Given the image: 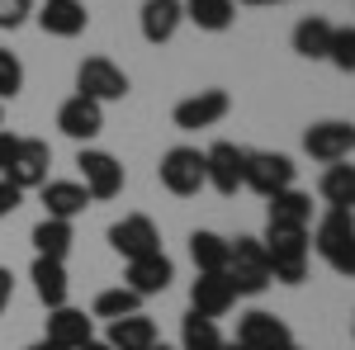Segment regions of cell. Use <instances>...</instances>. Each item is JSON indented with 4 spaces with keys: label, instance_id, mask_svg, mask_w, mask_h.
<instances>
[{
    "label": "cell",
    "instance_id": "4",
    "mask_svg": "<svg viewBox=\"0 0 355 350\" xmlns=\"http://www.w3.org/2000/svg\"><path fill=\"white\" fill-rule=\"evenodd\" d=\"M157 180H162L166 194H175V199H190L204 189V152L199 147H171L157 166Z\"/></svg>",
    "mask_w": 355,
    "mask_h": 350
},
{
    "label": "cell",
    "instance_id": "7",
    "mask_svg": "<svg viewBox=\"0 0 355 350\" xmlns=\"http://www.w3.org/2000/svg\"><path fill=\"white\" fill-rule=\"evenodd\" d=\"M76 170H81V185L90 194V204L100 199H119L123 194V166L114 161L110 152H100V147H81V157H76Z\"/></svg>",
    "mask_w": 355,
    "mask_h": 350
},
{
    "label": "cell",
    "instance_id": "42",
    "mask_svg": "<svg viewBox=\"0 0 355 350\" xmlns=\"http://www.w3.org/2000/svg\"><path fill=\"white\" fill-rule=\"evenodd\" d=\"M284 350H303V346H284Z\"/></svg>",
    "mask_w": 355,
    "mask_h": 350
},
{
    "label": "cell",
    "instance_id": "11",
    "mask_svg": "<svg viewBox=\"0 0 355 350\" xmlns=\"http://www.w3.org/2000/svg\"><path fill=\"white\" fill-rule=\"evenodd\" d=\"M232 341H242L246 350H284V346H294V331H289L284 317H275L266 308H251L242 322H237V336Z\"/></svg>",
    "mask_w": 355,
    "mask_h": 350
},
{
    "label": "cell",
    "instance_id": "17",
    "mask_svg": "<svg viewBox=\"0 0 355 350\" xmlns=\"http://www.w3.org/2000/svg\"><path fill=\"white\" fill-rule=\"evenodd\" d=\"M33 15H38V28L53 33V38H81L85 24H90V10L81 0H43Z\"/></svg>",
    "mask_w": 355,
    "mask_h": 350
},
{
    "label": "cell",
    "instance_id": "28",
    "mask_svg": "<svg viewBox=\"0 0 355 350\" xmlns=\"http://www.w3.org/2000/svg\"><path fill=\"white\" fill-rule=\"evenodd\" d=\"M190 261H194L199 274L227 270V237H218V232H194L190 237Z\"/></svg>",
    "mask_w": 355,
    "mask_h": 350
},
{
    "label": "cell",
    "instance_id": "35",
    "mask_svg": "<svg viewBox=\"0 0 355 350\" xmlns=\"http://www.w3.org/2000/svg\"><path fill=\"white\" fill-rule=\"evenodd\" d=\"M15 147H19V137L0 128V175H5V166H10V157H15Z\"/></svg>",
    "mask_w": 355,
    "mask_h": 350
},
{
    "label": "cell",
    "instance_id": "3",
    "mask_svg": "<svg viewBox=\"0 0 355 350\" xmlns=\"http://www.w3.org/2000/svg\"><path fill=\"white\" fill-rule=\"evenodd\" d=\"M313 251H318L336 274L355 279V213L351 209H327V213L318 218Z\"/></svg>",
    "mask_w": 355,
    "mask_h": 350
},
{
    "label": "cell",
    "instance_id": "27",
    "mask_svg": "<svg viewBox=\"0 0 355 350\" xmlns=\"http://www.w3.org/2000/svg\"><path fill=\"white\" fill-rule=\"evenodd\" d=\"M33 251L38 256H48V261H67V251L76 242V232H71V222H62V218H43L38 227H33Z\"/></svg>",
    "mask_w": 355,
    "mask_h": 350
},
{
    "label": "cell",
    "instance_id": "18",
    "mask_svg": "<svg viewBox=\"0 0 355 350\" xmlns=\"http://www.w3.org/2000/svg\"><path fill=\"white\" fill-rule=\"evenodd\" d=\"M142 38L152 48H162L175 38V28L185 24V0H142Z\"/></svg>",
    "mask_w": 355,
    "mask_h": 350
},
{
    "label": "cell",
    "instance_id": "2",
    "mask_svg": "<svg viewBox=\"0 0 355 350\" xmlns=\"http://www.w3.org/2000/svg\"><path fill=\"white\" fill-rule=\"evenodd\" d=\"M227 279H232V289L237 298H256L266 294L275 279H270V256H266V242L261 237H232L227 242V270H223Z\"/></svg>",
    "mask_w": 355,
    "mask_h": 350
},
{
    "label": "cell",
    "instance_id": "43",
    "mask_svg": "<svg viewBox=\"0 0 355 350\" xmlns=\"http://www.w3.org/2000/svg\"><path fill=\"white\" fill-rule=\"evenodd\" d=\"M351 336H355V317H351Z\"/></svg>",
    "mask_w": 355,
    "mask_h": 350
},
{
    "label": "cell",
    "instance_id": "14",
    "mask_svg": "<svg viewBox=\"0 0 355 350\" xmlns=\"http://www.w3.org/2000/svg\"><path fill=\"white\" fill-rule=\"evenodd\" d=\"M232 303H237V289H232V279L227 274H194L190 284V313H199V317H227L232 313Z\"/></svg>",
    "mask_w": 355,
    "mask_h": 350
},
{
    "label": "cell",
    "instance_id": "15",
    "mask_svg": "<svg viewBox=\"0 0 355 350\" xmlns=\"http://www.w3.org/2000/svg\"><path fill=\"white\" fill-rule=\"evenodd\" d=\"M57 128L71 137V142H90V137L105 133V105H95L85 95H71V100H62V109H57Z\"/></svg>",
    "mask_w": 355,
    "mask_h": 350
},
{
    "label": "cell",
    "instance_id": "23",
    "mask_svg": "<svg viewBox=\"0 0 355 350\" xmlns=\"http://www.w3.org/2000/svg\"><path fill=\"white\" fill-rule=\"evenodd\" d=\"M331 19H322V15H308V19H299L294 24V53L308 57V62H327V48H331Z\"/></svg>",
    "mask_w": 355,
    "mask_h": 350
},
{
    "label": "cell",
    "instance_id": "20",
    "mask_svg": "<svg viewBox=\"0 0 355 350\" xmlns=\"http://www.w3.org/2000/svg\"><path fill=\"white\" fill-rule=\"evenodd\" d=\"M43 189V209H48V218H62V222H71V218H81L85 209H90V194H85L81 180H48Z\"/></svg>",
    "mask_w": 355,
    "mask_h": 350
},
{
    "label": "cell",
    "instance_id": "21",
    "mask_svg": "<svg viewBox=\"0 0 355 350\" xmlns=\"http://www.w3.org/2000/svg\"><path fill=\"white\" fill-rule=\"evenodd\" d=\"M110 350H152L157 346V322L147 313H128V317H114L110 336H105Z\"/></svg>",
    "mask_w": 355,
    "mask_h": 350
},
{
    "label": "cell",
    "instance_id": "26",
    "mask_svg": "<svg viewBox=\"0 0 355 350\" xmlns=\"http://www.w3.org/2000/svg\"><path fill=\"white\" fill-rule=\"evenodd\" d=\"M318 194L327 199V209H351L355 213V166L346 161H331L318 180Z\"/></svg>",
    "mask_w": 355,
    "mask_h": 350
},
{
    "label": "cell",
    "instance_id": "1",
    "mask_svg": "<svg viewBox=\"0 0 355 350\" xmlns=\"http://www.w3.org/2000/svg\"><path fill=\"white\" fill-rule=\"evenodd\" d=\"M266 256H270V279L279 284H303L308 279V251H313V237L308 227H279V222H266Z\"/></svg>",
    "mask_w": 355,
    "mask_h": 350
},
{
    "label": "cell",
    "instance_id": "31",
    "mask_svg": "<svg viewBox=\"0 0 355 350\" xmlns=\"http://www.w3.org/2000/svg\"><path fill=\"white\" fill-rule=\"evenodd\" d=\"M327 62L336 67V71H346L351 76L355 71V28H331V48H327Z\"/></svg>",
    "mask_w": 355,
    "mask_h": 350
},
{
    "label": "cell",
    "instance_id": "13",
    "mask_svg": "<svg viewBox=\"0 0 355 350\" xmlns=\"http://www.w3.org/2000/svg\"><path fill=\"white\" fill-rule=\"evenodd\" d=\"M242 170H246V147H237V142H214L204 152V185H214L218 194H237Z\"/></svg>",
    "mask_w": 355,
    "mask_h": 350
},
{
    "label": "cell",
    "instance_id": "6",
    "mask_svg": "<svg viewBox=\"0 0 355 350\" xmlns=\"http://www.w3.org/2000/svg\"><path fill=\"white\" fill-rule=\"evenodd\" d=\"M76 95L95 100V105L123 100L128 95V76H123V67H114L110 57H85L76 67Z\"/></svg>",
    "mask_w": 355,
    "mask_h": 350
},
{
    "label": "cell",
    "instance_id": "37",
    "mask_svg": "<svg viewBox=\"0 0 355 350\" xmlns=\"http://www.w3.org/2000/svg\"><path fill=\"white\" fill-rule=\"evenodd\" d=\"M242 5H256V10H270V5H289V0H242Z\"/></svg>",
    "mask_w": 355,
    "mask_h": 350
},
{
    "label": "cell",
    "instance_id": "41",
    "mask_svg": "<svg viewBox=\"0 0 355 350\" xmlns=\"http://www.w3.org/2000/svg\"><path fill=\"white\" fill-rule=\"evenodd\" d=\"M152 350H180V346H166V341H157V346H152Z\"/></svg>",
    "mask_w": 355,
    "mask_h": 350
},
{
    "label": "cell",
    "instance_id": "8",
    "mask_svg": "<svg viewBox=\"0 0 355 350\" xmlns=\"http://www.w3.org/2000/svg\"><path fill=\"white\" fill-rule=\"evenodd\" d=\"M303 152L313 157V161H351L355 152V123H346V119H322V123H313L308 133H303Z\"/></svg>",
    "mask_w": 355,
    "mask_h": 350
},
{
    "label": "cell",
    "instance_id": "44",
    "mask_svg": "<svg viewBox=\"0 0 355 350\" xmlns=\"http://www.w3.org/2000/svg\"><path fill=\"white\" fill-rule=\"evenodd\" d=\"M0 123H5V109H0Z\"/></svg>",
    "mask_w": 355,
    "mask_h": 350
},
{
    "label": "cell",
    "instance_id": "16",
    "mask_svg": "<svg viewBox=\"0 0 355 350\" xmlns=\"http://www.w3.org/2000/svg\"><path fill=\"white\" fill-rule=\"evenodd\" d=\"M171 279H175V265H171V256H166V251L137 256V261H128V270H123V284H128L133 294H142V298L166 294V289H171Z\"/></svg>",
    "mask_w": 355,
    "mask_h": 350
},
{
    "label": "cell",
    "instance_id": "22",
    "mask_svg": "<svg viewBox=\"0 0 355 350\" xmlns=\"http://www.w3.org/2000/svg\"><path fill=\"white\" fill-rule=\"evenodd\" d=\"M28 279H33V294L43 298L48 308H62L67 294H71V279H67V261H48V256H33V270H28Z\"/></svg>",
    "mask_w": 355,
    "mask_h": 350
},
{
    "label": "cell",
    "instance_id": "30",
    "mask_svg": "<svg viewBox=\"0 0 355 350\" xmlns=\"http://www.w3.org/2000/svg\"><path fill=\"white\" fill-rule=\"evenodd\" d=\"M223 346V331L214 317H199V313H185L180 322V350H218Z\"/></svg>",
    "mask_w": 355,
    "mask_h": 350
},
{
    "label": "cell",
    "instance_id": "29",
    "mask_svg": "<svg viewBox=\"0 0 355 350\" xmlns=\"http://www.w3.org/2000/svg\"><path fill=\"white\" fill-rule=\"evenodd\" d=\"M128 313H142V294H133L128 284L105 289V294H95V303H90V317H105V322H114V317H128Z\"/></svg>",
    "mask_w": 355,
    "mask_h": 350
},
{
    "label": "cell",
    "instance_id": "19",
    "mask_svg": "<svg viewBox=\"0 0 355 350\" xmlns=\"http://www.w3.org/2000/svg\"><path fill=\"white\" fill-rule=\"evenodd\" d=\"M48 341L62 350H81L85 341H95V317H85L81 308H48Z\"/></svg>",
    "mask_w": 355,
    "mask_h": 350
},
{
    "label": "cell",
    "instance_id": "25",
    "mask_svg": "<svg viewBox=\"0 0 355 350\" xmlns=\"http://www.w3.org/2000/svg\"><path fill=\"white\" fill-rule=\"evenodd\" d=\"M266 204H270V222H279V227H308L313 222V194H303V189H279Z\"/></svg>",
    "mask_w": 355,
    "mask_h": 350
},
{
    "label": "cell",
    "instance_id": "32",
    "mask_svg": "<svg viewBox=\"0 0 355 350\" xmlns=\"http://www.w3.org/2000/svg\"><path fill=\"white\" fill-rule=\"evenodd\" d=\"M19 90H24V62L10 48H0V100H15Z\"/></svg>",
    "mask_w": 355,
    "mask_h": 350
},
{
    "label": "cell",
    "instance_id": "39",
    "mask_svg": "<svg viewBox=\"0 0 355 350\" xmlns=\"http://www.w3.org/2000/svg\"><path fill=\"white\" fill-rule=\"evenodd\" d=\"M81 350H110V346H105V341H85Z\"/></svg>",
    "mask_w": 355,
    "mask_h": 350
},
{
    "label": "cell",
    "instance_id": "10",
    "mask_svg": "<svg viewBox=\"0 0 355 350\" xmlns=\"http://www.w3.org/2000/svg\"><path fill=\"white\" fill-rule=\"evenodd\" d=\"M227 109H232V100H227V90H199V95H190V100H180V105L171 109V119H175V128L180 133H199V128H214V123H223L227 119Z\"/></svg>",
    "mask_w": 355,
    "mask_h": 350
},
{
    "label": "cell",
    "instance_id": "40",
    "mask_svg": "<svg viewBox=\"0 0 355 350\" xmlns=\"http://www.w3.org/2000/svg\"><path fill=\"white\" fill-rule=\"evenodd\" d=\"M218 350H246V346H242V341H223Z\"/></svg>",
    "mask_w": 355,
    "mask_h": 350
},
{
    "label": "cell",
    "instance_id": "24",
    "mask_svg": "<svg viewBox=\"0 0 355 350\" xmlns=\"http://www.w3.org/2000/svg\"><path fill=\"white\" fill-rule=\"evenodd\" d=\"M185 19L204 33H227L237 19V0H185Z\"/></svg>",
    "mask_w": 355,
    "mask_h": 350
},
{
    "label": "cell",
    "instance_id": "5",
    "mask_svg": "<svg viewBox=\"0 0 355 350\" xmlns=\"http://www.w3.org/2000/svg\"><path fill=\"white\" fill-rule=\"evenodd\" d=\"M294 175H299V166L289 161L284 152H246L242 185L256 189L261 199H270V194H279V189H294Z\"/></svg>",
    "mask_w": 355,
    "mask_h": 350
},
{
    "label": "cell",
    "instance_id": "33",
    "mask_svg": "<svg viewBox=\"0 0 355 350\" xmlns=\"http://www.w3.org/2000/svg\"><path fill=\"white\" fill-rule=\"evenodd\" d=\"M38 10V0H0V28H19Z\"/></svg>",
    "mask_w": 355,
    "mask_h": 350
},
{
    "label": "cell",
    "instance_id": "34",
    "mask_svg": "<svg viewBox=\"0 0 355 350\" xmlns=\"http://www.w3.org/2000/svg\"><path fill=\"white\" fill-rule=\"evenodd\" d=\"M19 204H24V189H15L10 180H0V218H10Z\"/></svg>",
    "mask_w": 355,
    "mask_h": 350
},
{
    "label": "cell",
    "instance_id": "12",
    "mask_svg": "<svg viewBox=\"0 0 355 350\" xmlns=\"http://www.w3.org/2000/svg\"><path fill=\"white\" fill-rule=\"evenodd\" d=\"M110 246L123 256V261H137V256H152V251H162V232H157V222L147 213H128L119 218L110 227Z\"/></svg>",
    "mask_w": 355,
    "mask_h": 350
},
{
    "label": "cell",
    "instance_id": "38",
    "mask_svg": "<svg viewBox=\"0 0 355 350\" xmlns=\"http://www.w3.org/2000/svg\"><path fill=\"white\" fill-rule=\"evenodd\" d=\"M28 350H62V346H57V341H48V336H43V341H33V346H28Z\"/></svg>",
    "mask_w": 355,
    "mask_h": 350
},
{
    "label": "cell",
    "instance_id": "36",
    "mask_svg": "<svg viewBox=\"0 0 355 350\" xmlns=\"http://www.w3.org/2000/svg\"><path fill=\"white\" fill-rule=\"evenodd\" d=\"M10 298H15V274H10V270L0 265V313L10 308Z\"/></svg>",
    "mask_w": 355,
    "mask_h": 350
},
{
    "label": "cell",
    "instance_id": "9",
    "mask_svg": "<svg viewBox=\"0 0 355 350\" xmlns=\"http://www.w3.org/2000/svg\"><path fill=\"white\" fill-rule=\"evenodd\" d=\"M48 166H53V147L43 137H19V147H15L0 180H10L15 189H38L48 185Z\"/></svg>",
    "mask_w": 355,
    "mask_h": 350
}]
</instances>
